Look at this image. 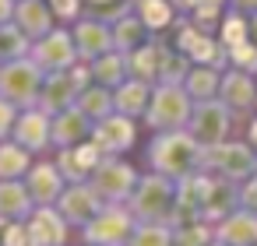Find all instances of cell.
Masks as SVG:
<instances>
[{"instance_id": "cell-9", "label": "cell", "mask_w": 257, "mask_h": 246, "mask_svg": "<svg viewBox=\"0 0 257 246\" xmlns=\"http://www.w3.org/2000/svg\"><path fill=\"white\" fill-rule=\"evenodd\" d=\"M134 137H138L134 120L123 113H109V116L92 123V141L102 148V155H123L134 144Z\"/></svg>"}, {"instance_id": "cell-19", "label": "cell", "mask_w": 257, "mask_h": 246, "mask_svg": "<svg viewBox=\"0 0 257 246\" xmlns=\"http://www.w3.org/2000/svg\"><path fill=\"white\" fill-rule=\"evenodd\" d=\"M32 43L43 39L53 29V11H50V0H15V18H11Z\"/></svg>"}, {"instance_id": "cell-30", "label": "cell", "mask_w": 257, "mask_h": 246, "mask_svg": "<svg viewBox=\"0 0 257 246\" xmlns=\"http://www.w3.org/2000/svg\"><path fill=\"white\" fill-rule=\"evenodd\" d=\"M145 39V22L141 18H120L113 25V46L116 50H134Z\"/></svg>"}, {"instance_id": "cell-31", "label": "cell", "mask_w": 257, "mask_h": 246, "mask_svg": "<svg viewBox=\"0 0 257 246\" xmlns=\"http://www.w3.org/2000/svg\"><path fill=\"white\" fill-rule=\"evenodd\" d=\"M180 50L190 53V57L201 60V64H211V60H215V46H211V39L201 36L197 29H183V36H180Z\"/></svg>"}, {"instance_id": "cell-40", "label": "cell", "mask_w": 257, "mask_h": 246, "mask_svg": "<svg viewBox=\"0 0 257 246\" xmlns=\"http://www.w3.org/2000/svg\"><path fill=\"white\" fill-rule=\"evenodd\" d=\"M15 18V0H0V25Z\"/></svg>"}, {"instance_id": "cell-39", "label": "cell", "mask_w": 257, "mask_h": 246, "mask_svg": "<svg viewBox=\"0 0 257 246\" xmlns=\"http://www.w3.org/2000/svg\"><path fill=\"white\" fill-rule=\"evenodd\" d=\"M239 207L243 211H253L257 214V179H250L243 190H239Z\"/></svg>"}, {"instance_id": "cell-35", "label": "cell", "mask_w": 257, "mask_h": 246, "mask_svg": "<svg viewBox=\"0 0 257 246\" xmlns=\"http://www.w3.org/2000/svg\"><path fill=\"white\" fill-rule=\"evenodd\" d=\"M0 246H32L29 225L25 221H4L0 225Z\"/></svg>"}, {"instance_id": "cell-3", "label": "cell", "mask_w": 257, "mask_h": 246, "mask_svg": "<svg viewBox=\"0 0 257 246\" xmlns=\"http://www.w3.org/2000/svg\"><path fill=\"white\" fill-rule=\"evenodd\" d=\"M46 81V71L32 60V57H18L0 64V95L15 106H36L39 102V88Z\"/></svg>"}, {"instance_id": "cell-24", "label": "cell", "mask_w": 257, "mask_h": 246, "mask_svg": "<svg viewBox=\"0 0 257 246\" xmlns=\"http://www.w3.org/2000/svg\"><path fill=\"white\" fill-rule=\"evenodd\" d=\"M32 169V151H25L18 141H0V179H25Z\"/></svg>"}, {"instance_id": "cell-20", "label": "cell", "mask_w": 257, "mask_h": 246, "mask_svg": "<svg viewBox=\"0 0 257 246\" xmlns=\"http://www.w3.org/2000/svg\"><path fill=\"white\" fill-rule=\"evenodd\" d=\"M71 36H74L78 57H85V60H95V57L113 50V29H106V22L85 18V22H78V29Z\"/></svg>"}, {"instance_id": "cell-7", "label": "cell", "mask_w": 257, "mask_h": 246, "mask_svg": "<svg viewBox=\"0 0 257 246\" xmlns=\"http://www.w3.org/2000/svg\"><path fill=\"white\" fill-rule=\"evenodd\" d=\"M53 207L67 218V225H71V228H85V225H88V221H92L106 204H102V197L92 190V183L85 179V183H67Z\"/></svg>"}, {"instance_id": "cell-12", "label": "cell", "mask_w": 257, "mask_h": 246, "mask_svg": "<svg viewBox=\"0 0 257 246\" xmlns=\"http://www.w3.org/2000/svg\"><path fill=\"white\" fill-rule=\"evenodd\" d=\"M11 141H18V144H22L25 151H32V155L46 151V148L53 144V137H50V113H43L39 106H29L25 113H18L15 130H11Z\"/></svg>"}, {"instance_id": "cell-11", "label": "cell", "mask_w": 257, "mask_h": 246, "mask_svg": "<svg viewBox=\"0 0 257 246\" xmlns=\"http://www.w3.org/2000/svg\"><path fill=\"white\" fill-rule=\"evenodd\" d=\"M102 158H106L102 148L88 137V141H81V144L60 148V155H57V169L64 172L67 183H85V179L95 172V165H99Z\"/></svg>"}, {"instance_id": "cell-4", "label": "cell", "mask_w": 257, "mask_h": 246, "mask_svg": "<svg viewBox=\"0 0 257 246\" xmlns=\"http://www.w3.org/2000/svg\"><path fill=\"white\" fill-rule=\"evenodd\" d=\"M134 214L127 211V204H106L85 228H81V239L85 246H127L131 232H134Z\"/></svg>"}, {"instance_id": "cell-28", "label": "cell", "mask_w": 257, "mask_h": 246, "mask_svg": "<svg viewBox=\"0 0 257 246\" xmlns=\"http://www.w3.org/2000/svg\"><path fill=\"white\" fill-rule=\"evenodd\" d=\"M159 60H162V50L159 46H141L131 53L127 60V74H134L138 81H152L159 74Z\"/></svg>"}, {"instance_id": "cell-18", "label": "cell", "mask_w": 257, "mask_h": 246, "mask_svg": "<svg viewBox=\"0 0 257 246\" xmlns=\"http://www.w3.org/2000/svg\"><path fill=\"white\" fill-rule=\"evenodd\" d=\"M215 242L222 246H257V214L253 211H229L215 225Z\"/></svg>"}, {"instance_id": "cell-17", "label": "cell", "mask_w": 257, "mask_h": 246, "mask_svg": "<svg viewBox=\"0 0 257 246\" xmlns=\"http://www.w3.org/2000/svg\"><path fill=\"white\" fill-rule=\"evenodd\" d=\"M50 137H53L57 148L81 144V141L92 137V120H88L78 106H71V109H64V113H53V116H50Z\"/></svg>"}, {"instance_id": "cell-10", "label": "cell", "mask_w": 257, "mask_h": 246, "mask_svg": "<svg viewBox=\"0 0 257 246\" xmlns=\"http://www.w3.org/2000/svg\"><path fill=\"white\" fill-rule=\"evenodd\" d=\"M29 235H32V246H67V235H71V225L67 218L53 207V204H39L29 218Z\"/></svg>"}, {"instance_id": "cell-38", "label": "cell", "mask_w": 257, "mask_h": 246, "mask_svg": "<svg viewBox=\"0 0 257 246\" xmlns=\"http://www.w3.org/2000/svg\"><path fill=\"white\" fill-rule=\"evenodd\" d=\"M222 36H225V46H229V50H236V46H243V43H246V25H243L239 18H229Z\"/></svg>"}, {"instance_id": "cell-26", "label": "cell", "mask_w": 257, "mask_h": 246, "mask_svg": "<svg viewBox=\"0 0 257 246\" xmlns=\"http://www.w3.org/2000/svg\"><path fill=\"white\" fill-rule=\"evenodd\" d=\"M29 50H32V39H29L15 22H4V25H0V64L18 60V57H29Z\"/></svg>"}, {"instance_id": "cell-14", "label": "cell", "mask_w": 257, "mask_h": 246, "mask_svg": "<svg viewBox=\"0 0 257 246\" xmlns=\"http://www.w3.org/2000/svg\"><path fill=\"white\" fill-rule=\"evenodd\" d=\"M225 127H229L225 109H222V106H215V102H208V99L190 113V137H194L201 148H215V144H222Z\"/></svg>"}, {"instance_id": "cell-43", "label": "cell", "mask_w": 257, "mask_h": 246, "mask_svg": "<svg viewBox=\"0 0 257 246\" xmlns=\"http://www.w3.org/2000/svg\"><path fill=\"white\" fill-rule=\"evenodd\" d=\"M92 4H109V0H92Z\"/></svg>"}, {"instance_id": "cell-15", "label": "cell", "mask_w": 257, "mask_h": 246, "mask_svg": "<svg viewBox=\"0 0 257 246\" xmlns=\"http://www.w3.org/2000/svg\"><path fill=\"white\" fill-rule=\"evenodd\" d=\"M25 186H29V193H32L36 207H39V204H57V197L67 186V179L57 169V162H32V169L25 172Z\"/></svg>"}, {"instance_id": "cell-25", "label": "cell", "mask_w": 257, "mask_h": 246, "mask_svg": "<svg viewBox=\"0 0 257 246\" xmlns=\"http://www.w3.org/2000/svg\"><path fill=\"white\" fill-rule=\"evenodd\" d=\"M123 78H127V60L120 57V53H102V57H95L92 60V81L95 85H106V88H116V85H123Z\"/></svg>"}, {"instance_id": "cell-27", "label": "cell", "mask_w": 257, "mask_h": 246, "mask_svg": "<svg viewBox=\"0 0 257 246\" xmlns=\"http://www.w3.org/2000/svg\"><path fill=\"white\" fill-rule=\"evenodd\" d=\"M127 246H173V228L166 221H138Z\"/></svg>"}, {"instance_id": "cell-16", "label": "cell", "mask_w": 257, "mask_h": 246, "mask_svg": "<svg viewBox=\"0 0 257 246\" xmlns=\"http://www.w3.org/2000/svg\"><path fill=\"white\" fill-rule=\"evenodd\" d=\"M78 85L71 81V74L67 71H53V74H46V81H43V88H39V109L43 113H64V109H71L74 102H78Z\"/></svg>"}, {"instance_id": "cell-32", "label": "cell", "mask_w": 257, "mask_h": 246, "mask_svg": "<svg viewBox=\"0 0 257 246\" xmlns=\"http://www.w3.org/2000/svg\"><path fill=\"white\" fill-rule=\"evenodd\" d=\"M218 88V78H215V71H208V67H197V71H187V95L190 99H211V92Z\"/></svg>"}, {"instance_id": "cell-42", "label": "cell", "mask_w": 257, "mask_h": 246, "mask_svg": "<svg viewBox=\"0 0 257 246\" xmlns=\"http://www.w3.org/2000/svg\"><path fill=\"white\" fill-rule=\"evenodd\" d=\"M239 4H250V8H253V4H257V0H239Z\"/></svg>"}, {"instance_id": "cell-33", "label": "cell", "mask_w": 257, "mask_h": 246, "mask_svg": "<svg viewBox=\"0 0 257 246\" xmlns=\"http://www.w3.org/2000/svg\"><path fill=\"white\" fill-rule=\"evenodd\" d=\"M222 95H225L229 106H250V102H253V85H250V78H243V74H229V78L222 81Z\"/></svg>"}, {"instance_id": "cell-29", "label": "cell", "mask_w": 257, "mask_h": 246, "mask_svg": "<svg viewBox=\"0 0 257 246\" xmlns=\"http://www.w3.org/2000/svg\"><path fill=\"white\" fill-rule=\"evenodd\" d=\"M215 242V225L208 221H187L173 228V246H211Z\"/></svg>"}, {"instance_id": "cell-5", "label": "cell", "mask_w": 257, "mask_h": 246, "mask_svg": "<svg viewBox=\"0 0 257 246\" xmlns=\"http://www.w3.org/2000/svg\"><path fill=\"white\" fill-rule=\"evenodd\" d=\"M138 179H141V176H138L127 162H120L116 155H106V158L95 165V172L88 176V183H92V190L102 197V204H127V197L134 193Z\"/></svg>"}, {"instance_id": "cell-8", "label": "cell", "mask_w": 257, "mask_h": 246, "mask_svg": "<svg viewBox=\"0 0 257 246\" xmlns=\"http://www.w3.org/2000/svg\"><path fill=\"white\" fill-rule=\"evenodd\" d=\"M29 57H32L46 74H53V71H67V67L78 60V46H74V36H71V32H64V29H50L43 39L32 43Z\"/></svg>"}, {"instance_id": "cell-2", "label": "cell", "mask_w": 257, "mask_h": 246, "mask_svg": "<svg viewBox=\"0 0 257 246\" xmlns=\"http://www.w3.org/2000/svg\"><path fill=\"white\" fill-rule=\"evenodd\" d=\"M173 200H176V179L152 172V176L138 179L134 193L127 197V211L134 214V221H166L169 225Z\"/></svg>"}, {"instance_id": "cell-6", "label": "cell", "mask_w": 257, "mask_h": 246, "mask_svg": "<svg viewBox=\"0 0 257 246\" xmlns=\"http://www.w3.org/2000/svg\"><path fill=\"white\" fill-rule=\"evenodd\" d=\"M145 116H148V123H152L155 130H176V127H183V123L190 120V95H187V88L162 85V88L152 95Z\"/></svg>"}, {"instance_id": "cell-1", "label": "cell", "mask_w": 257, "mask_h": 246, "mask_svg": "<svg viewBox=\"0 0 257 246\" xmlns=\"http://www.w3.org/2000/svg\"><path fill=\"white\" fill-rule=\"evenodd\" d=\"M148 162H152L155 172H162L169 179H183V176H190L201 165V144L190 134L162 130L152 141V148H148Z\"/></svg>"}, {"instance_id": "cell-21", "label": "cell", "mask_w": 257, "mask_h": 246, "mask_svg": "<svg viewBox=\"0 0 257 246\" xmlns=\"http://www.w3.org/2000/svg\"><path fill=\"white\" fill-rule=\"evenodd\" d=\"M32 211H36V200L22 179H0V218L25 221Z\"/></svg>"}, {"instance_id": "cell-34", "label": "cell", "mask_w": 257, "mask_h": 246, "mask_svg": "<svg viewBox=\"0 0 257 246\" xmlns=\"http://www.w3.org/2000/svg\"><path fill=\"white\" fill-rule=\"evenodd\" d=\"M138 18L145 22V29H166L169 18H173V8L166 4V0H141Z\"/></svg>"}, {"instance_id": "cell-44", "label": "cell", "mask_w": 257, "mask_h": 246, "mask_svg": "<svg viewBox=\"0 0 257 246\" xmlns=\"http://www.w3.org/2000/svg\"><path fill=\"white\" fill-rule=\"evenodd\" d=\"M211 246H222V242H211Z\"/></svg>"}, {"instance_id": "cell-36", "label": "cell", "mask_w": 257, "mask_h": 246, "mask_svg": "<svg viewBox=\"0 0 257 246\" xmlns=\"http://www.w3.org/2000/svg\"><path fill=\"white\" fill-rule=\"evenodd\" d=\"M15 120H18V106H15V102H8L4 95H0V141H8V137H11Z\"/></svg>"}, {"instance_id": "cell-37", "label": "cell", "mask_w": 257, "mask_h": 246, "mask_svg": "<svg viewBox=\"0 0 257 246\" xmlns=\"http://www.w3.org/2000/svg\"><path fill=\"white\" fill-rule=\"evenodd\" d=\"M50 11H53V18H60V22H74L78 11H81V0H50Z\"/></svg>"}, {"instance_id": "cell-41", "label": "cell", "mask_w": 257, "mask_h": 246, "mask_svg": "<svg viewBox=\"0 0 257 246\" xmlns=\"http://www.w3.org/2000/svg\"><path fill=\"white\" fill-rule=\"evenodd\" d=\"M250 144H253V148H257V123H253V127H250Z\"/></svg>"}, {"instance_id": "cell-23", "label": "cell", "mask_w": 257, "mask_h": 246, "mask_svg": "<svg viewBox=\"0 0 257 246\" xmlns=\"http://www.w3.org/2000/svg\"><path fill=\"white\" fill-rule=\"evenodd\" d=\"M74 106H78L92 123L102 120V116H109V113H116V106H113V92H109L106 85H88V88H81Z\"/></svg>"}, {"instance_id": "cell-13", "label": "cell", "mask_w": 257, "mask_h": 246, "mask_svg": "<svg viewBox=\"0 0 257 246\" xmlns=\"http://www.w3.org/2000/svg\"><path fill=\"white\" fill-rule=\"evenodd\" d=\"M201 165L218 169L225 179H246L257 169L250 148H243V144H215L208 155H201Z\"/></svg>"}, {"instance_id": "cell-22", "label": "cell", "mask_w": 257, "mask_h": 246, "mask_svg": "<svg viewBox=\"0 0 257 246\" xmlns=\"http://www.w3.org/2000/svg\"><path fill=\"white\" fill-rule=\"evenodd\" d=\"M148 102H152V95H148V81H123V85H116L113 88V106H116V113H123V116H141L145 109H148Z\"/></svg>"}]
</instances>
